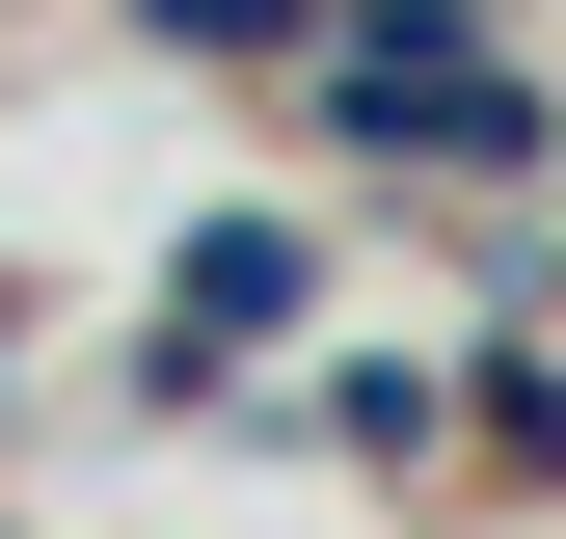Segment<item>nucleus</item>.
Masks as SVG:
<instances>
[{
    "label": "nucleus",
    "mask_w": 566,
    "mask_h": 539,
    "mask_svg": "<svg viewBox=\"0 0 566 539\" xmlns=\"http://www.w3.org/2000/svg\"><path fill=\"white\" fill-rule=\"evenodd\" d=\"M324 135H378V162H539L566 108H539L485 28H350V54H324Z\"/></svg>",
    "instance_id": "obj_1"
},
{
    "label": "nucleus",
    "mask_w": 566,
    "mask_h": 539,
    "mask_svg": "<svg viewBox=\"0 0 566 539\" xmlns=\"http://www.w3.org/2000/svg\"><path fill=\"white\" fill-rule=\"evenodd\" d=\"M135 28H163V54H297L324 0H135Z\"/></svg>",
    "instance_id": "obj_3"
},
{
    "label": "nucleus",
    "mask_w": 566,
    "mask_h": 539,
    "mask_svg": "<svg viewBox=\"0 0 566 539\" xmlns=\"http://www.w3.org/2000/svg\"><path fill=\"white\" fill-rule=\"evenodd\" d=\"M297 297H324V243H297V216H217V243L163 270V404H189V378H243Z\"/></svg>",
    "instance_id": "obj_2"
}]
</instances>
